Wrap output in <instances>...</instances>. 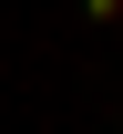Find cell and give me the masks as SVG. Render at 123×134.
I'll return each mask as SVG.
<instances>
[{"label": "cell", "instance_id": "cell-1", "mask_svg": "<svg viewBox=\"0 0 123 134\" xmlns=\"http://www.w3.org/2000/svg\"><path fill=\"white\" fill-rule=\"evenodd\" d=\"M82 10H92V21H113V10H123V0H82Z\"/></svg>", "mask_w": 123, "mask_h": 134}]
</instances>
